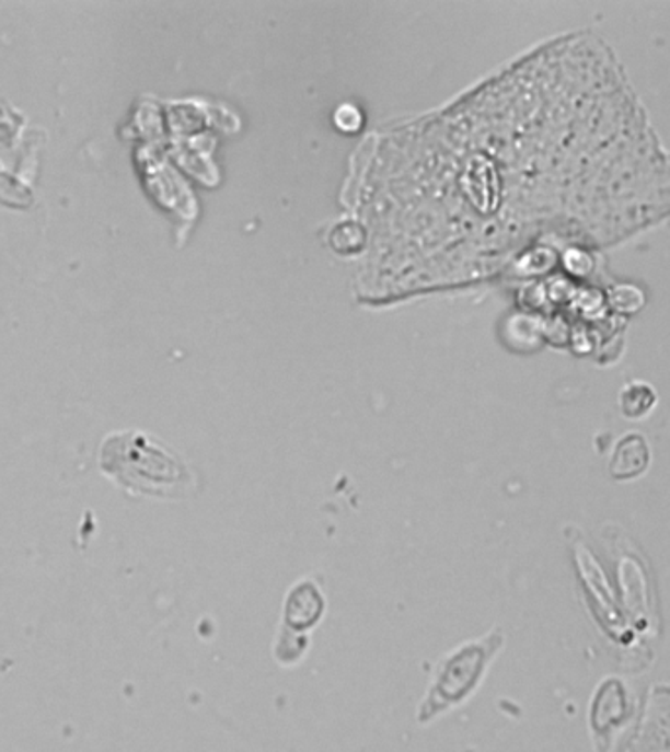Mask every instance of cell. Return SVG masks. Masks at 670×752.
<instances>
[{
  "label": "cell",
  "instance_id": "obj_3",
  "mask_svg": "<svg viewBox=\"0 0 670 752\" xmlns=\"http://www.w3.org/2000/svg\"><path fill=\"white\" fill-rule=\"evenodd\" d=\"M647 465V447L643 437L632 436L624 439L617 451H615L614 468L615 476H635L642 473Z\"/></svg>",
  "mask_w": 670,
  "mask_h": 752
},
{
  "label": "cell",
  "instance_id": "obj_1",
  "mask_svg": "<svg viewBox=\"0 0 670 752\" xmlns=\"http://www.w3.org/2000/svg\"><path fill=\"white\" fill-rule=\"evenodd\" d=\"M104 473L126 490L153 498H185L195 490V474L185 461L158 439L140 431L106 437Z\"/></svg>",
  "mask_w": 670,
  "mask_h": 752
},
{
  "label": "cell",
  "instance_id": "obj_4",
  "mask_svg": "<svg viewBox=\"0 0 670 752\" xmlns=\"http://www.w3.org/2000/svg\"><path fill=\"white\" fill-rule=\"evenodd\" d=\"M652 402H655V396H652L651 389H647L645 384H639V382L627 386L622 394V406H624V414L627 416H642L647 409H651Z\"/></svg>",
  "mask_w": 670,
  "mask_h": 752
},
{
  "label": "cell",
  "instance_id": "obj_2",
  "mask_svg": "<svg viewBox=\"0 0 670 752\" xmlns=\"http://www.w3.org/2000/svg\"><path fill=\"white\" fill-rule=\"evenodd\" d=\"M498 647V635H488L483 641L465 643L447 655L434 670V684L419 706V721L426 724L449 707L461 704L475 690Z\"/></svg>",
  "mask_w": 670,
  "mask_h": 752
}]
</instances>
